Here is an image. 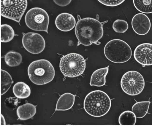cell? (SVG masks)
I'll return each instance as SVG.
<instances>
[{
  "label": "cell",
  "mask_w": 152,
  "mask_h": 126,
  "mask_svg": "<svg viewBox=\"0 0 152 126\" xmlns=\"http://www.w3.org/2000/svg\"><path fill=\"white\" fill-rule=\"evenodd\" d=\"M133 3L135 8L140 12L152 13V0H133Z\"/></svg>",
  "instance_id": "20"
},
{
  "label": "cell",
  "mask_w": 152,
  "mask_h": 126,
  "mask_svg": "<svg viewBox=\"0 0 152 126\" xmlns=\"http://www.w3.org/2000/svg\"><path fill=\"white\" fill-rule=\"evenodd\" d=\"M134 56L136 60L144 66L152 65V44H141L135 48Z\"/></svg>",
  "instance_id": "10"
},
{
  "label": "cell",
  "mask_w": 152,
  "mask_h": 126,
  "mask_svg": "<svg viewBox=\"0 0 152 126\" xmlns=\"http://www.w3.org/2000/svg\"><path fill=\"white\" fill-rule=\"evenodd\" d=\"M36 112L35 106L29 103H26L19 106L17 110L18 119L23 120L31 118L35 115Z\"/></svg>",
  "instance_id": "15"
},
{
  "label": "cell",
  "mask_w": 152,
  "mask_h": 126,
  "mask_svg": "<svg viewBox=\"0 0 152 126\" xmlns=\"http://www.w3.org/2000/svg\"><path fill=\"white\" fill-rule=\"evenodd\" d=\"M111 101L108 95L100 90L93 91L86 96L84 102V108L89 115L94 117H101L109 111Z\"/></svg>",
  "instance_id": "2"
},
{
  "label": "cell",
  "mask_w": 152,
  "mask_h": 126,
  "mask_svg": "<svg viewBox=\"0 0 152 126\" xmlns=\"http://www.w3.org/2000/svg\"><path fill=\"white\" fill-rule=\"evenodd\" d=\"M55 23L59 30L63 31H68L74 28L76 20L72 14L64 12L59 14L57 17Z\"/></svg>",
  "instance_id": "12"
},
{
  "label": "cell",
  "mask_w": 152,
  "mask_h": 126,
  "mask_svg": "<svg viewBox=\"0 0 152 126\" xmlns=\"http://www.w3.org/2000/svg\"><path fill=\"white\" fill-rule=\"evenodd\" d=\"M132 25L136 33L139 35H143L149 31L151 23L150 19L146 15L142 13H139L133 17Z\"/></svg>",
  "instance_id": "11"
},
{
  "label": "cell",
  "mask_w": 152,
  "mask_h": 126,
  "mask_svg": "<svg viewBox=\"0 0 152 126\" xmlns=\"http://www.w3.org/2000/svg\"><path fill=\"white\" fill-rule=\"evenodd\" d=\"M27 6V0H1V15L19 23Z\"/></svg>",
  "instance_id": "8"
},
{
  "label": "cell",
  "mask_w": 152,
  "mask_h": 126,
  "mask_svg": "<svg viewBox=\"0 0 152 126\" xmlns=\"http://www.w3.org/2000/svg\"><path fill=\"white\" fill-rule=\"evenodd\" d=\"M1 125H6V122L5 119L3 115L1 114Z\"/></svg>",
  "instance_id": "27"
},
{
  "label": "cell",
  "mask_w": 152,
  "mask_h": 126,
  "mask_svg": "<svg viewBox=\"0 0 152 126\" xmlns=\"http://www.w3.org/2000/svg\"><path fill=\"white\" fill-rule=\"evenodd\" d=\"M22 60L21 55L15 51H9L4 56L6 64L10 67H15L19 65L22 62Z\"/></svg>",
  "instance_id": "18"
},
{
  "label": "cell",
  "mask_w": 152,
  "mask_h": 126,
  "mask_svg": "<svg viewBox=\"0 0 152 126\" xmlns=\"http://www.w3.org/2000/svg\"><path fill=\"white\" fill-rule=\"evenodd\" d=\"M76 36L79 43L85 46L96 44L102 37L103 29L102 23L91 17L79 20L75 28Z\"/></svg>",
  "instance_id": "1"
},
{
  "label": "cell",
  "mask_w": 152,
  "mask_h": 126,
  "mask_svg": "<svg viewBox=\"0 0 152 126\" xmlns=\"http://www.w3.org/2000/svg\"><path fill=\"white\" fill-rule=\"evenodd\" d=\"M99 2L104 5L109 7H115L119 5L125 0H97Z\"/></svg>",
  "instance_id": "25"
},
{
  "label": "cell",
  "mask_w": 152,
  "mask_h": 126,
  "mask_svg": "<svg viewBox=\"0 0 152 126\" xmlns=\"http://www.w3.org/2000/svg\"><path fill=\"white\" fill-rule=\"evenodd\" d=\"M13 81L10 74L6 71L1 70V95L5 93L11 86Z\"/></svg>",
  "instance_id": "21"
},
{
  "label": "cell",
  "mask_w": 152,
  "mask_h": 126,
  "mask_svg": "<svg viewBox=\"0 0 152 126\" xmlns=\"http://www.w3.org/2000/svg\"><path fill=\"white\" fill-rule=\"evenodd\" d=\"M112 27L115 32L123 33L127 30L129 25L127 22L125 20L117 19L113 22Z\"/></svg>",
  "instance_id": "23"
},
{
  "label": "cell",
  "mask_w": 152,
  "mask_h": 126,
  "mask_svg": "<svg viewBox=\"0 0 152 126\" xmlns=\"http://www.w3.org/2000/svg\"><path fill=\"white\" fill-rule=\"evenodd\" d=\"M22 43L23 47L28 52L34 54L41 52L45 46L43 37L39 34L32 32L24 34Z\"/></svg>",
  "instance_id": "9"
},
{
  "label": "cell",
  "mask_w": 152,
  "mask_h": 126,
  "mask_svg": "<svg viewBox=\"0 0 152 126\" xmlns=\"http://www.w3.org/2000/svg\"><path fill=\"white\" fill-rule=\"evenodd\" d=\"M25 20L26 25L30 29L48 33L49 17L44 9L38 7L31 8L27 12Z\"/></svg>",
  "instance_id": "6"
},
{
  "label": "cell",
  "mask_w": 152,
  "mask_h": 126,
  "mask_svg": "<svg viewBox=\"0 0 152 126\" xmlns=\"http://www.w3.org/2000/svg\"><path fill=\"white\" fill-rule=\"evenodd\" d=\"M145 82L142 75L135 71H129L123 76L121 85L123 90L127 94L135 96L140 94L143 90Z\"/></svg>",
  "instance_id": "7"
},
{
  "label": "cell",
  "mask_w": 152,
  "mask_h": 126,
  "mask_svg": "<svg viewBox=\"0 0 152 126\" xmlns=\"http://www.w3.org/2000/svg\"><path fill=\"white\" fill-rule=\"evenodd\" d=\"M86 66L85 60L81 55L70 53L63 56L59 63V67L65 76L74 77L82 74Z\"/></svg>",
  "instance_id": "5"
},
{
  "label": "cell",
  "mask_w": 152,
  "mask_h": 126,
  "mask_svg": "<svg viewBox=\"0 0 152 126\" xmlns=\"http://www.w3.org/2000/svg\"><path fill=\"white\" fill-rule=\"evenodd\" d=\"M13 92L15 96L18 98H25L28 97L31 94L29 86L23 82H18L13 86Z\"/></svg>",
  "instance_id": "16"
},
{
  "label": "cell",
  "mask_w": 152,
  "mask_h": 126,
  "mask_svg": "<svg viewBox=\"0 0 152 126\" xmlns=\"http://www.w3.org/2000/svg\"><path fill=\"white\" fill-rule=\"evenodd\" d=\"M109 66L98 69L93 73L91 78L90 85L101 87L105 84V77L108 71Z\"/></svg>",
  "instance_id": "14"
},
{
  "label": "cell",
  "mask_w": 152,
  "mask_h": 126,
  "mask_svg": "<svg viewBox=\"0 0 152 126\" xmlns=\"http://www.w3.org/2000/svg\"><path fill=\"white\" fill-rule=\"evenodd\" d=\"M106 58L115 63H122L128 61L132 55L131 48L125 41L115 39L108 42L104 48Z\"/></svg>",
  "instance_id": "4"
},
{
  "label": "cell",
  "mask_w": 152,
  "mask_h": 126,
  "mask_svg": "<svg viewBox=\"0 0 152 126\" xmlns=\"http://www.w3.org/2000/svg\"><path fill=\"white\" fill-rule=\"evenodd\" d=\"M136 121L135 114L130 111H124L120 115L118 118V122L121 125H134Z\"/></svg>",
  "instance_id": "19"
},
{
  "label": "cell",
  "mask_w": 152,
  "mask_h": 126,
  "mask_svg": "<svg viewBox=\"0 0 152 126\" xmlns=\"http://www.w3.org/2000/svg\"><path fill=\"white\" fill-rule=\"evenodd\" d=\"M75 96L70 93H66L61 96L57 102L56 110L65 111L69 109L73 106Z\"/></svg>",
  "instance_id": "13"
},
{
  "label": "cell",
  "mask_w": 152,
  "mask_h": 126,
  "mask_svg": "<svg viewBox=\"0 0 152 126\" xmlns=\"http://www.w3.org/2000/svg\"><path fill=\"white\" fill-rule=\"evenodd\" d=\"M15 35L14 31L12 27L7 24L1 25V42H7L11 41Z\"/></svg>",
  "instance_id": "22"
},
{
  "label": "cell",
  "mask_w": 152,
  "mask_h": 126,
  "mask_svg": "<svg viewBox=\"0 0 152 126\" xmlns=\"http://www.w3.org/2000/svg\"><path fill=\"white\" fill-rule=\"evenodd\" d=\"M28 73L29 78L33 83L42 85L48 83L53 79L54 68L51 63L45 59H40L31 62L28 66Z\"/></svg>",
  "instance_id": "3"
},
{
  "label": "cell",
  "mask_w": 152,
  "mask_h": 126,
  "mask_svg": "<svg viewBox=\"0 0 152 126\" xmlns=\"http://www.w3.org/2000/svg\"><path fill=\"white\" fill-rule=\"evenodd\" d=\"M57 5L61 7H65L69 5L72 0H53Z\"/></svg>",
  "instance_id": "26"
},
{
  "label": "cell",
  "mask_w": 152,
  "mask_h": 126,
  "mask_svg": "<svg viewBox=\"0 0 152 126\" xmlns=\"http://www.w3.org/2000/svg\"><path fill=\"white\" fill-rule=\"evenodd\" d=\"M150 105V102L143 101L137 102L132 106V111L136 117L142 118L144 117L148 112Z\"/></svg>",
  "instance_id": "17"
},
{
  "label": "cell",
  "mask_w": 152,
  "mask_h": 126,
  "mask_svg": "<svg viewBox=\"0 0 152 126\" xmlns=\"http://www.w3.org/2000/svg\"><path fill=\"white\" fill-rule=\"evenodd\" d=\"M18 98L16 97L7 98L4 101L5 106L9 110H13L16 108L20 102Z\"/></svg>",
  "instance_id": "24"
}]
</instances>
